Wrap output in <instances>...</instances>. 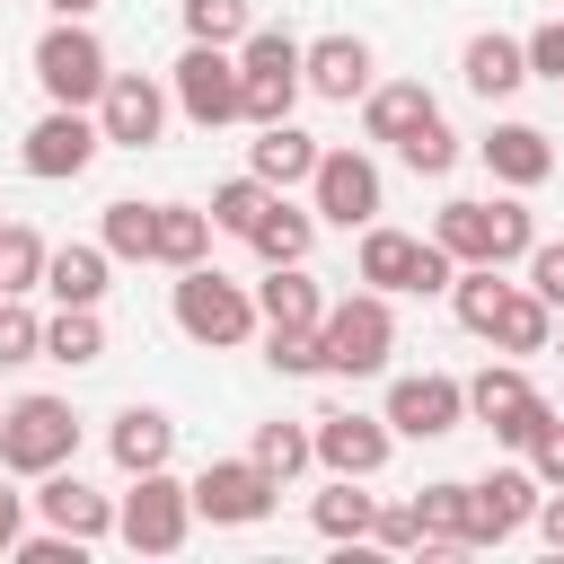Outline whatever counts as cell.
<instances>
[{
  "mask_svg": "<svg viewBox=\"0 0 564 564\" xmlns=\"http://www.w3.org/2000/svg\"><path fill=\"white\" fill-rule=\"evenodd\" d=\"M9 564H88V538H70V529H18V546H9Z\"/></svg>",
  "mask_w": 564,
  "mask_h": 564,
  "instance_id": "obj_43",
  "label": "cell"
},
{
  "mask_svg": "<svg viewBox=\"0 0 564 564\" xmlns=\"http://www.w3.org/2000/svg\"><path fill=\"white\" fill-rule=\"evenodd\" d=\"M308 212L335 220V229H370V220L388 212L379 159H370V150H317V167H308Z\"/></svg>",
  "mask_w": 564,
  "mask_h": 564,
  "instance_id": "obj_10",
  "label": "cell"
},
{
  "mask_svg": "<svg viewBox=\"0 0 564 564\" xmlns=\"http://www.w3.org/2000/svg\"><path fill=\"white\" fill-rule=\"evenodd\" d=\"M467 494H476L467 546H502V538H520V529H529V511H538V494H546V485H538V476H529V458H520V467H485Z\"/></svg>",
  "mask_w": 564,
  "mask_h": 564,
  "instance_id": "obj_16",
  "label": "cell"
},
{
  "mask_svg": "<svg viewBox=\"0 0 564 564\" xmlns=\"http://www.w3.org/2000/svg\"><path fill=\"white\" fill-rule=\"evenodd\" d=\"M264 361H273L282 379H317V370H326L317 326H264Z\"/></svg>",
  "mask_w": 564,
  "mask_h": 564,
  "instance_id": "obj_40",
  "label": "cell"
},
{
  "mask_svg": "<svg viewBox=\"0 0 564 564\" xmlns=\"http://www.w3.org/2000/svg\"><path fill=\"white\" fill-rule=\"evenodd\" d=\"M115 538H123L132 555H176V546L194 538V485H176L167 467L132 476V494L115 502Z\"/></svg>",
  "mask_w": 564,
  "mask_h": 564,
  "instance_id": "obj_7",
  "label": "cell"
},
{
  "mask_svg": "<svg viewBox=\"0 0 564 564\" xmlns=\"http://www.w3.org/2000/svg\"><path fill=\"white\" fill-rule=\"evenodd\" d=\"M414 256H423V238H414V229H388V220H370V229H361V256H352V273H361L370 291H388V300H397V291H414Z\"/></svg>",
  "mask_w": 564,
  "mask_h": 564,
  "instance_id": "obj_27",
  "label": "cell"
},
{
  "mask_svg": "<svg viewBox=\"0 0 564 564\" xmlns=\"http://www.w3.org/2000/svg\"><path fill=\"white\" fill-rule=\"evenodd\" d=\"M520 264H529V291H538V300H546V308L564 317V238H538V247H529Z\"/></svg>",
  "mask_w": 564,
  "mask_h": 564,
  "instance_id": "obj_45",
  "label": "cell"
},
{
  "mask_svg": "<svg viewBox=\"0 0 564 564\" xmlns=\"http://www.w3.org/2000/svg\"><path fill=\"white\" fill-rule=\"evenodd\" d=\"M106 458H115L123 476H150V467L176 458V423H167L159 405H123V414L106 423Z\"/></svg>",
  "mask_w": 564,
  "mask_h": 564,
  "instance_id": "obj_22",
  "label": "cell"
},
{
  "mask_svg": "<svg viewBox=\"0 0 564 564\" xmlns=\"http://www.w3.org/2000/svg\"><path fill=\"white\" fill-rule=\"evenodd\" d=\"M502 300H511L502 264H458V282H449V308H458V326H467V335H494Z\"/></svg>",
  "mask_w": 564,
  "mask_h": 564,
  "instance_id": "obj_33",
  "label": "cell"
},
{
  "mask_svg": "<svg viewBox=\"0 0 564 564\" xmlns=\"http://www.w3.org/2000/svg\"><path fill=\"white\" fill-rule=\"evenodd\" d=\"M370 511H379V502L361 494V476H335V485H326V494L308 502L317 538H335V546H361V538H370Z\"/></svg>",
  "mask_w": 564,
  "mask_h": 564,
  "instance_id": "obj_31",
  "label": "cell"
},
{
  "mask_svg": "<svg viewBox=\"0 0 564 564\" xmlns=\"http://www.w3.org/2000/svg\"><path fill=\"white\" fill-rule=\"evenodd\" d=\"M308 167H317V141L282 115V123H256V141H247V176H264L273 194H291V185H308Z\"/></svg>",
  "mask_w": 564,
  "mask_h": 564,
  "instance_id": "obj_23",
  "label": "cell"
},
{
  "mask_svg": "<svg viewBox=\"0 0 564 564\" xmlns=\"http://www.w3.org/2000/svg\"><path fill=\"white\" fill-rule=\"evenodd\" d=\"M432 238H441L458 264H520V256L538 247V212H529L511 185H502V194H458V203H441Z\"/></svg>",
  "mask_w": 564,
  "mask_h": 564,
  "instance_id": "obj_1",
  "label": "cell"
},
{
  "mask_svg": "<svg viewBox=\"0 0 564 564\" xmlns=\"http://www.w3.org/2000/svg\"><path fill=\"white\" fill-rule=\"evenodd\" d=\"M97 132H106V150H150L159 132H167V88L150 79V70H115L106 88H97Z\"/></svg>",
  "mask_w": 564,
  "mask_h": 564,
  "instance_id": "obj_15",
  "label": "cell"
},
{
  "mask_svg": "<svg viewBox=\"0 0 564 564\" xmlns=\"http://www.w3.org/2000/svg\"><path fill=\"white\" fill-rule=\"evenodd\" d=\"M167 106H176L194 132L238 123V53H229V44H185L176 70H167Z\"/></svg>",
  "mask_w": 564,
  "mask_h": 564,
  "instance_id": "obj_9",
  "label": "cell"
},
{
  "mask_svg": "<svg viewBox=\"0 0 564 564\" xmlns=\"http://www.w3.org/2000/svg\"><path fill=\"white\" fill-rule=\"evenodd\" d=\"M26 361H44V317L18 291H0V370H26Z\"/></svg>",
  "mask_w": 564,
  "mask_h": 564,
  "instance_id": "obj_39",
  "label": "cell"
},
{
  "mask_svg": "<svg viewBox=\"0 0 564 564\" xmlns=\"http://www.w3.org/2000/svg\"><path fill=\"white\" fill-rule=\"evenodd\" d=\"M167 317H176V335H185V344H203V352H238V344L264 326V317H256V291H247V282H229L212 256L176 273Z\"/></svg>",
  "mask_w": 564,
  "mask_h": 564,
  "instance_id": "obj_2",
  "label": "cell"
},
{
  "mask_svg": "<svg viewBox=\"0 0 564 564\" xmlns=\"http://www.w3.org/2000/svg\"><path fill=\"white\" fill-rule=\"evenodd\" d=\"M256 317H264V326H317V317H326V282H317L308 264H264Z\"/></svg>",
  "mask_w": 564,
  "mask_h": 564,
  "instance_id": "obj_25",
  "label": "cell"
},
{
  "mask_svg": "<svg viewBox=\"0 0 564 564\" xmlns=\"http://www.w3.org/2000/svg\"><path fill=\"white\" fill-rule=\"evenodd\" d=\"M18 529H26V494H9V485H0V555L18 546Z\"/></svg>",
  "mask_w": 564,
  "mask_h": 564,
  "instance_id": "obj_48",
  "label": "cell"
},
{
  "mask_svg": "<svg viewBox=\"0 0 564 564\" xmlns=\"http://www.w3.org/2000/svg\"><path fill=\"white\" fill-rule=\"evenodd\" d=\"M414 511H423V546H414V555L432 564V555H458V546H467L476 494H467V476H441V485H423V494H414Z\"/></svg>",
  "mask_w": 564,
  "mask_h": 564,
  "instance_id": "obj_26",
  "label": "cell"
},
{
  "mask_svg": "<svg viewBox=\"0 0 564 564\" xmlns=\"http://www.w3.org/2000/svg\"><path fill=\"white\" fill-rule=\"evenodd\" d=\"M458 79H467V88H476L485 106L520 97V88H529V53H520V35H502V26L467 35V53H458Z\"/></svg>",
  "mask_w": 564,
  "mask_h": 564,
  "instance_id": "obj_21",
  "label": "cell"
},
{
  "mask_svg": "<svg viewBox=\"0 0 564 564\" xmlns=\"http://www.w3.org/2000/svg\"><path fill=\"white\" fill-rule=\"evenodd\" d=\"M212 212L203 203H159V229H150V264H167V273H185V264H203L212 256Z\"/></svg>",
  "mask_w": 564,
  "mask_h": 564,
  "instance_id": "obj_28",
  "label": "cell"
},
{
  "mask_svg": "<svg viewBox=\"0 0 564 564\" xmlns=\"http://www.w3.org/2000/svg\"><path fill=\"white\" fill-rule=\"evenodd\" d=\"M53 18H97V0H44Z\"/></svg>",
  "mask_w": 564,
  "mask_h": 564,
  "instance_id": "obj_49",
  "label": "cell"
},
{
  "mask_svg": "<svg viewBox=\"0 0 564 564\" xmlns=\"http://www.w3.org/2000/svg\"><path fill=\"white\" fill-rule=\"evenodd\" d=\"M97 150H106V132H97L88 106H44V115L26 123V141H18V167H26L35 185H70V176L97 167Z\"/></svg>",
  "mask_w": 564,
  "mask_h": 564,
  "instance_id": "obj_8",
  "label": "cell"
},
{
  "mask_svg": "<svg viewBox=\"0 0 564 564\" xmlns=\"http://www.w3.org/2000/svg\"><path fill=\"white\" fill-rule=\"evenodd\" d=\"M150 229H159V203L123 194V203H106V220H97V247H106L115 264H150Z\"/></svg>",
  "mask_w": 564,
  "mask_h": 564,
  "instance_id": "obj_32",
  "label": "cell"
},
{
  "mask_svg": "<svg viewBox=\"0 0 564 564\" xmlns=\"http://www.w3.org/2000/svg\"><path fill=\"white\" fill-rule=\"evenodd\" d=\"M317 352H326L335 379H379L388 352H397V300L370 291V282L344 291V300H326V317H317Z\"/></svg>",
  "mask_w": 564,
  "mask_h": 564,
  "instance_id": "obj_3",
  "label": "cell"
},
{
  "mask_svg": "<svg viewBox=\"0 0 564 564\" xmlns=\"http://www.w3.org/2000/svg\"><path fill=\"white\" fill-rule=\"evenodd\" d=\"M44 361H70V370L106 361V317L97 308H53L44 317Z\"/></svg>",
  "mask_w": 564,
  "mask_h": 564,
  "instance_id": "obj_34",
  "label": "cell"
},
{
  "mask_svg": "<svg viewBox=\"0 0 564 564\" xmlns=\"http://www.w3.org/2000/svg\"><path fill=\"white\" fill-rule=\"evenodd\" d=\"M106 79H115V62H106V44H97L88 18H53L35 35V88H44V106H97Z\"/></svg>",
  "mask_w": 564,
  "mask_h": 564,
  "instance_id": "obj_6",
  "label": "cell"
},
{
  "mask_svg": "<svg viewBox=\"0 0 564 564\" xmlns=\"http://www.w3.org/2000/svg\"><path fill=\"white\" fill-rule=\"evenodd\" d=\"M106 282H115V256L88 247V238H70V247L44 256V291H53V308H97Z\"/></svg>",
  "mask_w": 564,
  "mask_h": 564,
  "instance_id": "obj_24",
  "label": "cell"
},
{
  "mask_svg": "<svg viewBox=\"0 0 564 564\" xmlns=\"http://www.w3.org/2000/svg\"><path fill=\"white\" fill-rule=\"evenodd\" d=\"M273 502H282V476H264L256 458H212L194 476V520H212V529H256Z\"/></svg>",
  "mask_w": 564,
  "mask_h": 564,
  "instance_id": "obj_14",
  "label": "cell"
},
{
  "mask_svg": "<svg viewBox=\"0 0 564 564\" xmlns=\"http://www.w3.org/2000/svg\"><path fill=\"white\" fill-rule=\"evenodd\" d=\"M423 123H441V97H432L423 79H370V88H361V132H370V141L397 150V141H414Z\"/></svg>",
  "mask_w": 564,
  "mask_h": 564,
  "instance_id": "obj_19",
  "label": "cell"
},
{
  "mask_svg": "<svg viewBox=\"0 0 564 564\" xmlns=\"http://www.w3.org/2000/svg\"><path fill=\"white\" fill-rule=\"evenodd\" d=\"M247 247H256L264 264H308V247H317V212H300L291 194H273V203L256 212V229H247Z\"/></svg>",
  "mask_w": 564,
  "mask_h": 564,
  "instance_id": "obj_29",
  "label": "cell"
},
{
  "mask_svg": "<svg viewBox=\"0 0 564 564\" xmlns=\"http://www.w3.org/2000/svg\"><path fill=\"white\" fill-rule=\"evenodd\" d=\"M370 546L414 555V546H423V511H414V502H379V511H370Z\"/></svg>",
  "mask_w": 564,
  "mask_h": 564,
  "instance_id": "obj_42",
  "label": "cell"
},
{
  "mask_svg": "<svg viewBox=\"0 0 564 564\" xmlns=\"http://www.w3.org/2000/svg\"><path fill=\"white\" fill-rule=\"evenodd\" d=\"M300 35L291 26H247L238 35V123H282L300 106Z\"/></svg>",
  "mask_w": 564,
  "mask_h": 564,
  "instance_id": "obj_4",
  "label": "cell"
},
{
  "mask_svg": "<svg viewBox=\"0 0 564 564\" xmlns=\"http://www.w3.org/2000/svg\"><path fill=\"white\" fill-rule=\"evenodd\" d=\"M555 405L538 397V379L520 370V361H485L476 379H467V423H485L502 449H529V432L546 423Z\"/></svg>",
  "mask_w": 564,
  "mask_h": 564,
  "instance_id": "obj_11",
  "label": "cell"
},
{
  "mask_svg": "<svg viewBox=\"0 0 564 564\" xmlns=\"http://www.w3.org/2000/svg\"><path fill=\"white\" fill-rule=\"evenodd\" d=\"M546 352H564V326H555V344H546Z\"/></svg>",
  "mask_w": 564,
  "mask_h": 564,
  "instance_id": "obj_50",
  "label": "cell"
},
{
  "mask_svg": "<svg viewBox=\"0 0 564 564\" xmlns=\"http://www.w3.org/2000/svg\"><path fill=\"white\" fill-rule=\"evenodd\" d=\"M529 529H538V538H546V546L564 555V485H555V494H538V511H529Z\"/></svg>",
  "mask_w": 564,
  "mask_h": 564,
  "instance_id": "obj_47",
  "label": "cell"
},
{
  "mask_svg": "<svg viewBox=\"0 0 564 564\" xmlns=\"http://www.w3.org/2000/svg\"><path fill=\"white\" fill-rule=\"evenodd\" d=\"M247 26H256L247 0H185V44H229V53H238Z\"/></svg>",
  "mask_w": 564,
  "mask_h": 564,
  "instance_id": "obj_38",
  "label": "cell"
},
{
  "mask_svg": "<svg viewBox=\"0 0 564 564\" xmlns=\"http://www.w3.org/2000/svg\"><path fill=\"white\" fill-rule=\"evenodd\" d=\"M388 432L397 441H449L458 423H467V379H449V370H405V379H388Z\"/></svg>",
  "mask_w": 564,
  "mask_h": 564,
  "instance_id": "obj_12",
  "label": "cell"
},
{
  "mask_svg": "<svg viewBox=\"0 0 564 564\" xmlns=\"http://www.w3.org/2000/svg\"><path fill=\"white\" fill-rule=\"evenodd\" d=\"M247 458H256L264 476H282V485H291L300 467H317V449H308V423H282V414H273V423H256Z\"/></svg>",
  "mask_w": 564,
  "mask_h": 564,
  "instance_id": "obj_35",
  "label": "cell"
},
{
  "mask_svg": "<svg viewBox=\"0 0 564 564\" xmlns=\"http://www.w3.org/2000/svg\"><path fill=\"white\" fill-rule=\"evenodd\" d=\"M370 70H379L370 35H317V44H300V88L326 97V106H352L370 88Z\"/></svg>",
  "mask_w": 564,
  "mask_h": 564,
  "instance_id": "obj_18",
  "label": "cell"
},
{
  "mask_svg": "<svg viewBox=\"0 0 564 564\" xmlns=\"http://www.w3.org/2000/svg\"><path fill=\"white\" fill-rule=\"evenodd\" d=\"M485 344H494V352H511V361H520V352H546V344H555V308H546L529 282H511V300H502V317H494V335H485Z\"/></svg>",
  "mask_w": 564,
  "mask_h": 564,
  "instance_id": "obj_30",
  "label": "cell"
},
{
  "mask_svg": "<svg viewBox=\"0 0 564 564\" xmlns=\"http://www.w3.org/2000/svg\"><path fill=\"white\" fill-rule=\"evenodd\" d=\"M264 203H273V185H264V176H220L203 212H212V229H220V238H247Z\"/></svg>",
  "mask_w": 564,
  "mask_h": 564,
  "instance_id": "obj_36",
  "label": "cell"
},
{
  "mask_svg": "<svg viewBox=\"0 0 564 564\" xmlns=\"http://www.w3.org/2000/svg\"><path fill=\"white\" fill-rule=\"evenodd\" d=\"M476 159H485L494 185H511V194H529V185L555 176V141H546L538 123H494V132L476 141Z\"/></svg>",
  "mask_w": 564,
  "mask_h": 564,
  "instance_id": "obj_20",
  "label": "cell"
},
{
  "mask_svg": "<svg viewBox=\"0 0 564 564\" xmlns=\"http://www.w3.org/2000/svg\"><path fill=\"white\" fill-rule=\"evenodd\" d=\"M26 511L44 520V529H70V538H115V494H97V485H79L70 467H44L35 476V494H26Z\"/></svg>",
  "mask_w": 564,
  "mask_h": 564,
  "instance_id": "obj_17",
  "label": "cell"
},
{
  "mask_svg": "<svg viewBox=\"0 0 564 564\" xmlns=\"http://www.w3.org/2000/svg\"><path fill=\"white\" fill-rule=\"evenodd\" d=\"M520 458H529V476L555 494V485H564V414H546V423L529 432V449H520Z\"/></svg>",
  "mask_w": 564,
  "mask_h": 564,
  "instance_id": "obj_44",
  "label": "cell"
},
{
  "mask_svg": "<svg viewBox=\"0 0 564 564\" xmlns=\"http://www.w3.org/2000/svg\"><path fill=\"white\" fill-rule=\"evenodd\" d=\"M308 449H317V467L326 476H379L388 467V449H397V432H388V414H352V405H326V414H308Z\"/></svg>",
  "mask_w": 564,
  "mask_h": 564,
  "instance_id": "obj_13",
  "label": "cell"
},
{
  "mask_svg": "<svg viewBox=\"0 0 564 564\" xmlns=\"http://www.w3.org/2000/svg\"><path fill=\"white\" fill-rule=\"evenodd\" d=\"M79 458V414H70V397H18V405H0V467L9 476H44V467H70Z\"/></svg>",
  "mask_w": 564,
  "mask_h": 564,
  "instance_id": "obj_5",
  "label": "cell"
},
{
  "mask_svg": "<svg viewBox=\"0 0 564 564\" xmlns=\"http://www.w3.org/2000/svg\"><path fill=\"white\" fill-rule=\"evenodd\" d=\"M397 159H405L414 176H449V167H458V132H449V123H423L414 141H397Z\"/></svg>",
  "mask_w": 564,
  "mask_h": 564,
  "instance_id": "obj_41",
  "label": "cell"
},
{
  "mask_svg": "<svg viewBox=\"0 0 564 564\" xmlns=\"http://www.w3.org/2000/svg\"><path fill=\"white\" fill-rule=\"evenodd\" d=\"M44 256H53V247H44L26 220H0V291H18V300L44 291Z\"/></svg>",
  "mask_w": 564,
  "mask_h": 564,
  "instance_id": "obj_37",
  "label": "cell"
},
{
  "mask_svg": "<svg viewBox=\"0 0 564 564\" xmlns=\"http://www.w3.org/2000/svg\"><path fill=\"white\" fill-rule=\"evenodd\" d=\"M520 53H529V79H555V88H564V18L529 26V35H520Z\"/></svg>",
  "mask_w": 564,
  "mask_h": 564,
  "instance_id": "obj_46",
  "label": "cell"
}]
</instances>
